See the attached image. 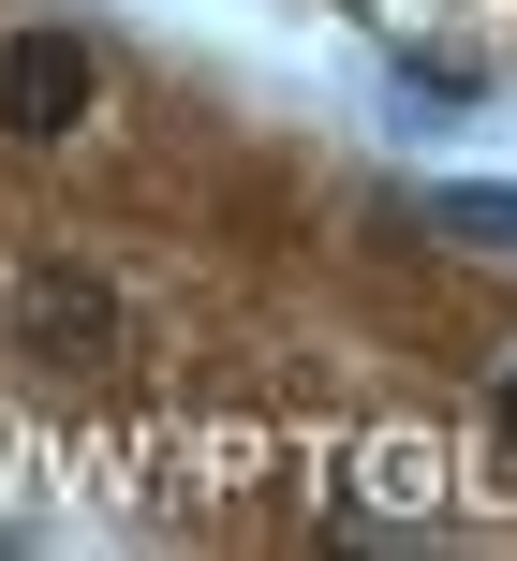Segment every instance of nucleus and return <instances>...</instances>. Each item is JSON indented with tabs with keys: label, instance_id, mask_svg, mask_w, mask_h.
Segmentation results:
<instances>
[{
	"label": "nucleus",
	"instance_id": "nucleus-4",
	"mask_svg": "<svg viewBox=\"0 0 517 561\" xmlns=\"http://www.w3.org/2000/svg\"><path fill=\"white\" fill-rule=\"evenodd\" d=\"M503 444H517V385H503Z\"/></svg>",
	"mask_w": 517,
	"mask_h": 561
},
{
	"label": "nucleus",
	"instance_id": "nucleus-1",
	"mask_svg": "<svg viewBox=\"0 0 517 561\" xmlns=\"http://www.w3.org/2000/svg\"><path fill=\"white\" fill-rule=\"evenodd\" d=\"M89 89H104V75H89V45H74V30H15V45H0V134H30V148H45V134H74V118H89Z\"/></svg>",
	"mask_w": 517,
	"mask_h": 561
},
{
	"label": "nucleus",
	"instance_id": "nucleus-2",
	"mask_svg": "<svg viewBox=\"0 0 517 561\" xmlns=\"http://www.w3.org/2000/svg\"><path fill=\"white\" fill-rule=\"evenodd\" d=\"M30 355H59V369H89V355H118V310H104V280H30Z\"/></svg>",
	"mask_w": 517,
	"mask_h": 561
},
{
	"label": "nucleus",
	"instance_id": "nucleus-3",
	"mask_svg": "<svg viewBox=\"0 0 517 561\" xmlns=\"http://www.w3.org/2000/svg\"><path fill=\"white\" fill-rule=\"evenodd\" d=\"M444 237H473V252H517V193H489V178H459V193H429Z\"/></svg>",
	"mask_w": 517,
	"mask_h": 561
}]
</instances>
